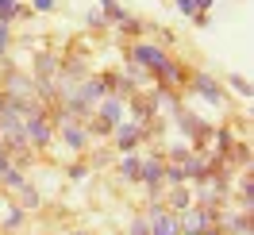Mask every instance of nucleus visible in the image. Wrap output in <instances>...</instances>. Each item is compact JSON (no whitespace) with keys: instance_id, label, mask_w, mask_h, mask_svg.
I'll return each mask as SVG.
<instances>
[{"instance_id":"8","label":"nucleus","mask_w":254,"mask_h":235,"mask_svg":"<svg viewBox=\"0 0 254 235\" xmlns=\"http://www.w3.org/2000/svg\"><path fill=\"white\" fill-rule=\"evenodd\" d=\"M196 89H200V93L208 96V100H212V104H220L223 96H220V89H216V81L212 78H196Z\"/></svg>"},{"instance_id":"12","label":"nucleus","mask_w":254,"mask_h":235,"mask_svg":"<svg viewBox=\"0 0 254 235\" xmlns=\"http://www.w3.org/2000/svg\"><path fill=\"white\" fill-rule=\"evenodd\" d=\"M170 204L185 208V204H189V193H185V189H174V193H170Z\"/></svg>"},{"instance_id":"3","label":"nucleus","mask_w":254,"mask_h":235,"mask_svg":"<svg viewBox=\"0 0 254 235\" xmlns=\"http://www.w3.org/2000/svg\"><path fill=\"white\" fill-rule=\"evenodd\" d=\"M150 235H177V220L166 212V208H154V228Z\"/></svg>"},{"instance_id":"10","label":"nucleus","mask_w":254,"mask_h":235,"mask_svg":"<svg viewBox=\"0 0 254 235\" xmlns=\"http://www.w3.org/2000/svg\"><path fill=\"white\" fill-rule=\"evenodd\" d=\"M166 181H170V185H181V181H185V166H170V170H166Z\"/></svg>"},{"instance_id":"4","label":"nucleus","mask_w":254,"mask_h":235,"mask_svg":"<svg viewBox=\"0 0 254 235\" xmlns=\"http://www.w3.org/2000/svg\"><path fill=\"white\" fill-rule=\"evenodd\" d=\"M116 120H120V100H104L100 104V131H108Z\"/></svg>"},{"instance_id":"7","label":"nucleus","mask_w":254,"mask_h":235,"mask_svg":"<svg viewBox=\"0 0 254 235\" xmlns=\"http://www.w3.org/2000/svg\"><path fill=\"white\" fill-rule=\"evenodd\" d=\"M139 135H143V131H139L135 124H124V127H120V147H124V151H131V147L139 143Z\"/></svg>"},{"instance_id":"2","label":"nucleus","mask_w":254,"mask_h":235,"mask_svg":"<svg viewBox=\"0 0 254 235\" xmlns=\"http://www.w3.org/2000/svg\"><path fill=\"white\" fill-rule=\"evenodd\" d=\"M131 58H135L139 66H150V70H158V66L166 62V54H162L158 47H143V43H139V47L131 50Z\"/></svg>"},{"instance_id":"5","label":"nucleus","mask_w":254,"mask_h":235,"mask_svg":"<svg viewBox=\"0 0 254 235\" xmlns=\"http://www.w3.org/2000/svg\"><path fill=\"white\" fill-rule=\"evenodd\" d=\"M223 228H227L231 235H247V232H251V220H247V212H243V216L227 212V216H223Z\"/></svg>"},{"instance_id":"15","label":"nucleus","mask_w":254,"mask_h":235,"mask_svg":"<svg viewBox=\"0 0 254 235\" xmlns=\"http://www.w3.org/2000/svg\"><path fill=\"white\" fill-rule=\"evenodd\" d=\"M131 235H150V228H146L143 220H135V224H131Z\"/></svg>"},{"instance_id":"9","label":"nucleus","mask_w":254,"mask_h":235,"mask_svg":"<svg viewBox=\"0 0 254 235\" xmlns=\"http://www.w3.org/2000/svg\"><path fill=\"white\" fill-rule=\"evenodd\" d=\"M139 170H143V158H127V162H124V170H120V173H124L127 181H139Z\"/></svg>"},{"instance_id":"14","label":"nucleus","mask_w":254,"mask_h":235,"mask_svg":"<svg viewBox=\"0 0 254 235\" xmlns=\"http://www.w3.org/2000/svg\"><path fill=\"white\" fill-rule=\"evenodd\" d=\"M8 155H12V151H8L4 143H0V173H4V170H8V166H12V162H8Z\"/></svg>"},{"instance_id":"13","label":"nucleus","mask_w":254,"mask_h":235,"mask_svg":"<svg viewBox=\"0 0 254 235\" xmlns=\"http://www.w3.org/2000/svg\"><path fill=\"white\" fill-rule=\"evenodd\" d=\"M104 12H108L112 19H127L124 12H120V4H116V0H104Z\"/></svg>"},{"instance_id":"11","label":"nucleus","mask_w":254,"mask_h":235,"mask_svg":"<svg viewBox=\"0 0 254 235\" xmlns=\"http://www.w3.org/2000/svg\"><path fill=\"white\" fill-rule=\"evenodd\" d=\"M4 185H23V177H19V170H12V166H8V170H4Z\"/></svg>"},{"instance_id":"1","label":"nucleus","mask_w":254,"mask_h":235,"mask_svg":"<svg viewBox=\"0 0 254 235\" xmlns=\"http://www.w3.org/2000/svg\"><path fill=\"white\" fill-rule=\"evenodd\" d=\"M216 224V208H208V204H200V208H192V212H185V220H181V228L189 235H200L204 228H212Z\"/></svg>"},{"instance_id":"6","label":"nucleus","mask_w":254,"mask_h":235,"mask_svg":"<svg viewBox=\"0 0 254 235\" xmlns=\"http://www.w3.org/2000/svg\"><path fill=\"white\" fill-rule=\"evenodd\" d=\"M65 143H69L73 151H81V147L89 143V135H85V131H81V127L73 124V120H65Z\"/></svg>"},{"instance_id":"16","label":"nucleus","mask_w":254,"mask_h":235,"mask_svg":"<svg viewBox=\"0 0 254 235\" xmlns=\"http://www.w3.org/2000/svg\"><path fill=\"white\" fill-rule=\"evenodd\" d=\"M35 8H39V12H50V8H54V0H35Z\"/></svg>"}]
</instances>
